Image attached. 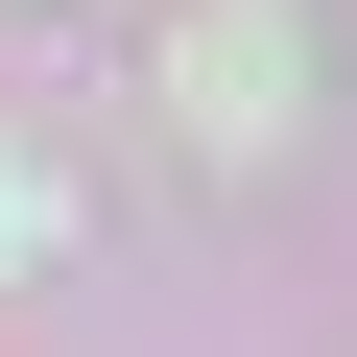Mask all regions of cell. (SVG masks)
<instances>
[{
    "instance_id": "1",
    "label": "cell",
    "mask_w": 357,
    "mask_h": 357,
    "mask_svg": "<svg viewBox=\"0 0 357 357\" xmlns=\"http://www.w3.org/2000/svg\"><path fill=\"white\" fill-rule=\"evenodd\" d=\"M167 96H215V143H286V0H215L167 48Z\"/></svg>"
},
{
    "instance_id": "2",
    "label": "cell",
    "mask_w": 357,
    "mask_h": 357,
    "mask_svg": "<svg viewBox=\"0 0 357 357\" xmlns=\"http://www.w3.org/2000/svg\"><path fill=\"white\" fill-rule=\"evenodd\" d=\"M24 238H48V191H24V167H0V262H24Z\"/></svg>"
}]
</instances>
